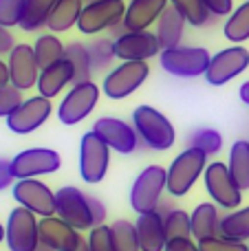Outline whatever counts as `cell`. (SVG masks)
<instances>
[{
    "label": "cell",
    "mask_w": 249,
    "mask_h": 251,
    "mask_svg": "<svg viewBox=\"0 0 249 251\" xmlns=\"http://www.w3.org/2000/svg\"><path fill=\"white\" fill-rule=\"evenodd\" d=\"M247 245H249V243H247Z\"/></svg>",
    "instance_id": "52"
},
{
    "label": "cell",
    "mask_w": 249,
    "mask_h": 251,
    "mask_svg": "<svg viewBox=\"0 0 249 251\" xmlns=\"http://www.w3.org/2000/svg\"><path fill=\"white\" fill-rule=\"evenodd\" d=\"M75 84V71L71 66V62L60 60V62H53V64L44 66L40 71V77H38V95L47 97V100H53L57 97L66 86H73Z\"/></svg>",
    "instance_id": "21"
},
{
    "label": "cell",
    "mask_w": 249,
    "mask_h": 251,
    "mask_svg": "<svg viewBox=\"0 0 249 251\" xmlns=\"http://www.w3.org/2000/svg\"><path fill=\"white\" fill-rule=\"evenodd\" d=\"M168 4H170V0H130L126 7L124 25L130 33L148 31L150 26L159 22Z\"/></svg>",
    "instance_id": "20"
},
{
    "label": "cell",
    "mask_w": 249,
    "mask_h": 251,
    "mask_svg": "<svg viewBox=\"0 0 249 251\" xmlns=\"http://www.w3.org/2000/svg\"><path fill=\"white\" fill-rule=\"evenodd\" d=\"M205 4L214 18L229 16L234 11V0H205Z\"/></svg>",
    "instance_id": "41"
},
{
    "label": "cell",
    "mask_w": 249,
    "mask_h": 251,
    "mask_svg": "<svg viewBox=\"0 0 249 251\" xmlns=\"http://www.w3.org/2000/svg\"><path fill=\"white\" fill-rule=\"evenodd\" d=\"M51 113H53L51 100H47L42 95L29 97L7 117V128L13 134H31L40 126H44V122L51 117Z\"/></svg>",
    "instance_id": "15"
},
{
    "label": "cell",
    "mask_w": 249,
    "mask_h": 251,
    "mask_svg": "<svg viewBox=\"0 0 249 251\" xmlns=\"http://www.w3.org/2000/svg\"><path fill=\"white\" fill-rule=\"evenodd\" d=\"M170 4L185 18L188 25L197 26V29L207 26L212 20H214V16L210 13L205 0H170Z\"/></svg>",
    "instance_id": "32"
},
{
    "label": "cell",
    "mask_w": 249,
    "mask_h": 251,
    "mask_svg": "<svg viewBox=\"0 0 249 251\" xmlns=\"http://www.w3.org/2000/svg\"><path fill=\"white\" fill-rule=\"evenodd\" d=\"M207 168V154L197 148H185L168 168V194L181 199L185 196Z\"/></svg>",
    "instance_id": "4"
},
{
    "label": "cell",
    "mask_w": 249,
    "mask_h": 251,
    "mask_svg": "<svg viewBox=\"0 0 249 251\" xmlns=\"http://www.w3.org/2000/svg\"><path fill=\"white\" fill-rule=\"evenodd\" d=\"M13 183H16V176H13V170H11V161L0 159V192L13 187Z\"/></svg>",
    "instance_id": "43"
},
{
    "label": "cell",
    "mask_w": 249,
    "mask_h": 251,
    "mask_svg": "<svg viewBox=\"0 0 249 251\" xmlns=\"http://www.w3.org/2000/svg\"><path fill=\"white\" fill-rule=\"evenodd\" d=\"M166 223V236L168 240L172 238H192V221H190V214L185 209L174 207L170 214L163 216Z\"/></svg>",
    "instance_id": "36"
},
{
    "label": "cell",
    "mask_w": 249,
    "mask_h": 251,
    "mask_svg": "<svg viewBox=\"0 0 249 251\" xmlns=\"http://www.w3.org/2000/svg\"><path fill=\"white\" fill-rule=\"evenodd\" d=\"M16 47V40H13V33L7 29V26L0 25V57L2 55H9Z\"/></svg>",
    "instance_id": "44"
},
{
    "label": "cell",
    "mask_w": 249,
    "mask_h": 251,
    "mask_svg": "<svg viewBox=\"0 0 249 251\" xmlns=\"http://www.w3.org/2000/svg\"><path fill=\"white\" fill-rule=\"evenodd\" d=\"M148 62H119L106 73L101 91L108 100H124V97L132 95L148 79Z\"/></svg>",
    "instance_id": "10"
},
{
    "label": "cell",
    "mask_w": 249,
    "mask_h": 251,
    "mask_svg": "<svg viewBox=\"0 0 249 251\" xmlns=\"http://www.w3.org/2000/svg\"><path fill=\"white\" fill-rule=\"evenodd\" d=\"M110 168V148L97 132L88 130L79 141V176L88 185H97L106 178Z\"/></svg>",
    "instance_id": "6"
},
{
    "label": "cell",
    "mask_w": 249,
    "mask_h": 251,
    "mask_svg": "<svg viewBox=\"0 0 249 251\" xmlns=\"http://www.w3.org/2000/svg\"><path fill=\"white\" fill-rule=\"evenodd\" d=\"M25 4L26 0H0V25L7 26V29L20 26Z\"/></svg>",
    "instance_id": "38"
},
{
    "label": "cell",
    "mask_w": 249,
    "mask_h": 251,
    "mask_svg": "<svg viewBox=\"0 0 249 251\" xmlns=\"http://www.w3.org/2000/svg\"><path fill=\"white\" fill-rule=\"evenodd\" d=\"M110 231H113V240L117 251H141L139 238H137V227L132 221L119 218V221H115L110 225Z\"/></svg>",
    "instance_id": "34"
},
{
    "label": "cell",
    "mask_w": 249,
    "mask_h": 251,
    "mask_svg": "<svg viewBox=\"0 0 249 251\" xmlns=\"http://www.w3.org/2000/svg\"><path fill=\"white\" fill-rule=\"evenodd\" d=\"M212 62V55L207 49L203 47H170L163 49L159 55V64L166 73L174 75V77L192 79V77H205V71Z\"/></svg>",
    "instance_id": "3"
},
{
    "label": "cell",
    "mask_w": 249,
    "mask_h": 251,
    "mask_svg": "<svg viewBox=\"0 0 249 251\" xmlns=\"http://www.w3.org/2000/svg\"><path fill=\"white\" fill-rule=\"evenodd\" d=\"M163 251H201V247L194 238H172L166 243Z\"/></svg>",
    "instance_id": "42"
},
{
    "label": "cell",
    "mask_w": 249,
    "mask_h": 251,
    "mask_svg": "<svg viewBox=\"0 0 249 251\" xmlns=\"http://www.w3.org/2000/svg\"><path fill=\"white\" fill-rule=\"evenodd\" d=\"M11 84V75H9V64L0 57V86H9Z\"/></svg>",
    "instance_id": "46"
},
{
    "label": "cell",
    "mask_w": 249,
    "mask_h": 251,
    "mask_svg": "<svg viewBox=\"0 0 249 251\" xmlns=\"http://www.w3.org/2000/svg\"><path fill=\"white\" fill-rule=\"evenodd\" d=\"M64 57L71 62V66H73V71H75V84L91 79L93 64H91V55H88L86 44L69 42L66 44V49H64Z\"/></svg>",
    "instance_id": "33"
},
{
    "label": "cell",
    "mask_w": 249,
    "mask_h": 251,
    "mask_svg": "<svg viewBox=\"0 0 249 251\" xmlns=\"http://www.w3.org/2000/svg\"><path fill=\"white\" fill-rule=\"evenodd\" d=\"M128 4L124 0H97V2L84 4V11L79 16L77 29L84 35H97L110 31L115 25L124 20Z\"/></svg>",
    "instance_id": "11"
},
{
    "label": "cell",
    "mask_w": 249,
    "mask_h": 251,
    "mask_svg": "<svg viewBox=\"0 0 249 251\" xmlns=\"http://www.w3.org/2000/svg\"><path fill=\"white\" fill-rule=\"evenodd\" d=\"M203 183H205V192L210 194L212 203L219 205L221 209L234 212V209L241 207L243 190L236 185L227 163H223V161L207 163L205 172H203Z\"/></svg>",
    "instance_id": "5"
},
{
    "label": "cell",
    "mask_w": 249,
    "mask_h": 251,
    "mask_svg": "<svg viewBox=\"0 0 249 251\" xmlns=\"http://www.w3.org/2000/svg\"><path fill=\"white\" fill-rule=\"evenodd\" d=\"M91 209H93V216H95V227L97 225H104V221H106L104 203H101L100 199H95V196H91Z\"/></svg>",
    "instance_id": "45"
},
{
    "label": "cell",
    "mask_w": 249,
    "mask_h": 251,
    "mask_svg": "<svg viewBox=\"0 0 249 251\" xmlns=\"http://www.w3.org/2000/svg\"><path fill=\"white\" fill-rule=\"evenodd\" d=\"M86 238L60 216L40 218V243L51 251H75Z\"/></svg>",
    "instance_id": "19"
},
{
    "label": "cell",
    "mask_w": 249,
    "mask_h": 251,
    "mask_svg": "<svg viewBox=\"0 0 249 251\" xmlns=\"http://www.w3.org/2000/svg\"><path fill=\"white\" fill-rule=\"evenodd\" d=\"M223 35L234 44H243L249 40V2H243L227 16Z\"/></svg>",
    "instance_id": "30"
},
{
    "label": "cell",
    "mask_w": 249,
    "mask_h": 251,
    "mask_svg": "<svg viewBox=\"0 0 249 251\" xmlns=\"http://www.w3.org/2000/svg\"><path fill=\"white\" fill-rule=\"evenodd\" d=\"M88 251H117L113 240V231H110V225H97L88 231Z\"/></svg>",
    "instance_id": "37"
},
{
    "label": "cell",
    "mask_w": 249,
    "mask_h": 251,
    "mask_svg": "<svg viewBox=\"0 0 249 251\" xmlns=\"http://www.w3.org/2000/svg\"><path fill=\"white\" fill-rule=\"evenodd\" d=\"M219 205L214 203H199L194 207V212L190 214L192 221V238L203 240V238H212L219 236V227H221V214H219Z\"/></svg>",
    "instance_id": "24"
},
{
    "label": "cell",
    "mask_w": 249,
    "mask_h": 251,
    "mask_svg": "<svg viewBox=\"0 0 249 251\" xmlns=\"http://www.w3.org/2000/svg\"><path fill=\"white\" fill-rule=\"evenodd\" d=\"M117 60L122 62H148L159 57L163 51L157 33L152 31H139V33H126L115 40Z\"/></svg>",
    "instance_id": "18"
},
{
    "label": "cell",
    "mask_w": 249,
    "mask_h": 251,
    "mask_svg": "<svg viewBox=\"0 0 249 251\" xmlns=\"http://www.w3.org/2000/svg\"><path fill=\"white\" fill-rule=\"evenodd\" d=\"M84 0H57V4L53 7L51 16H49L47 29L49 33H66L69 29L77 26L79 16L84 11Z\"/></svg>",
    "instance_id": "23"
},
{
    "label": "cell",
    "mask_w": 249,
    "mask_h": 251,
    "mask_svg": "<svg viewBox=\"0 0 249 251\" xmlns=\"http://www.w3.org/2000/svg\"><path fill=\"white\" fill-rule=\"evenodd\" d=\"M75 251H88V243H86V240H84V243H82V245H79V247H77V249H75Z\"/></svg>",
    "instance_id": "49"
},
{
    "label": "cell",
    "mask_w": 249,
    "mask_h": 251,
    "mask_svg": "<svg viewBox=\"0 0 249 251\" xmlns=\"http://www.w3.org/2000/svg\"><path fill=\"white\" fill-rule=\"evenodd\" d=\"M137 227V238H139L141 251H163L168 243L166 236V223H163V214L159 209L148 214H139L135 221Z\"/></svg>",
    "instance_id": "22"
},
{
    "label": "cell",
    "mask_w": 249,
    "mask_h": 251,
    "mask_svg": "<svg viewBox=\"0 0 249 251\" xmlns=\"http://www.w3.org/2000/svg\"><path fill=\"white\" fill-rule=\"evenodd\" d=\"M93 132L100 134L106 141V146L119 154H132L141 141L135 126L119 117H100L93 124Z\"/></svg>",
    "instance_id": "17"
},
{
    "label": "cell",
    "mask_w": 249,
    "mask_h": 251,
    "mask_svg": "<svg viewBox=\"0 0 249 251\" xmlns=\"http://www.w3.org/2000/svg\"><path fill=\"white\" fill-rule=\"evenodd\" d=\"M163 192H168V170L161 165H148L137 174L130 187V207L137 216L154 212L163 201Z\"/></svg>",
    "instance_id": "2"
},
{
    "label": "cell",
    "mask_w": 249,
    "mask_h": 251,
    "mask_svg": "<svg viewBox=\"0 0 249 251\" xmlns=\"http://www.w3.org/2000/svg\"><path fill=\"white\" fill-rule=\"evenodd\" d=\"M7 64H9V75H11V86L20 88L22 93L38 86V77L42 69L38 64L33 44L18 42L13 47V51L9 53Z\"/></svg>",
    "instance_id": "16"
},
{
    "label": "cell",
    "mask_w": 249,
    "mask_h": 251,
    "mask_svg": "<svg viewBox=\"0 0 249 251\" xmlns=\"http://www.w3.org/2000/svg\"><path fill=\"white\" fill-rule=\"evenodd\" d=\"M13 201L20 207L33 212L38 218H47V216H55V192L42 183L40 178H22L16 181L11 187Z\"/></svg>",
    "instance_id": "14"
},
{
    "label": "cell",
    "mask_w": 249,
    "mask_h": 251,
    "mask_svg": "<svg viewBox=\"0 0 249 251\" xmlns=\"http://www.w3.org/2000/svg\"><path fill=\"white\" fill-rule=\"evenodd\" d=\"M238 97H241V101L245 106H249V79L247 82L241 84V88H238Z\"/></svg>",
    "instance_id": "47"
},
{
    "label": "cell",
    "mask_w": 249,
    "mask_h": 251,
    "mask_svg": "<svg viewBox=\"0 0 249 251\" xmlns=\"http://www.w3.org/2000/svg\"><path fill=\"white\" fill-rule=\"evenodd\" d=\"M97 101H100V86L93 79L77 82L62 97L57 106V119L64 126H77L95 110Z\"/></svg>",
    "instance_id": "8"
},
{
    "label": "cell",
    "mask_w": 249,
    "mask_h": 251,
    "mask_svg": "<svg viewBox=\"0 0 249 251\" xmlns=\"http://www.w3.org/2000/svg\"><path fill=\"white\" fill-rule=\"evenodd\" d=\"M64 49H66V44L62 42L55 33L38 35V38H35V44H33V51H35V57H38L40 69L53 64V62L64 60Z\"/></svg>",
    "instance_id": "29"
},
{
    "label": "cell",
    "mask_w": 249,
    "mask_h": 251,
    "mask_svg": "<svg viewBox=\"0 0 249 251\" xmlns=\"http://www.w3.org/2000/svg\"><path fill=\"white\" fill-rule=\"evenodd\" d=\"M219 234L225 236V238L247 243L249 240V205L247 207H238V209H234V212H227L225 216H221Z\"/></svg>",
    "instance_id": "28"
},
{
    "label": "cell",
    "mask_w": 249,
    "mask_h": 251,
    "mask_svg": "<svg viewBox=\"0 0 249 251\" xmlns=\"http://www.w3.org/2000/svg\"><path fill=\"white\" fill-rule=\"evenodd\" d=\"M84 2H86V4H88V2H97V0H84Z\"/></svg>",
    "instance_id": "50"
},
{
    "label": "cell",
    "mask_w": 249,
    "mask_h": 251,
    "mask_svg": "<svg viewBox=\"0 0 249 251\" xmlns=\"http://www.w3.org/2000/svg\"><path fill=\"white\" fill-rule=\"evenodd\" d=\"M188 148H197V150L205 152L207 156H214L223 148V137L219 130L214 128H197L188 139Z\"/></svg>",
    "instance_id": "35"
},
{
    "label": "cell",
    "mask_w": 249,
    "mask_h": 251,
    "mask_svg": "<svg viewBox=\"0 0 249 251\" xmlns=\"http://www.w3.org/2000/svg\"><path fill=\"white\" fill-rule=\"evenodd\" d=\"M229 172L243 192L249 190V139H236L229 148Z\"/></svg>",
    "instance_id": "26"
},
{
    "label": "cell",
    "mask_w": 249,
    "mask_h": 251,
    "mask_svg": "<svg viewBox=\"0 0 249 251\" xmlns=\"http://www.w3.org/2000/svg\"><path fill=\"white\" fill-rule=\"evenodd\" d=\"M243 2H249V0H243Z\"/></svg>",
    "instance_id": "51"
},
{
    "label": "cell",
    "mask_w": 249,
    "mask_h": 251,
    "mask_svg": "<svg viewBox=\"0 0 249 251\" xmlns=\"http://www.w3.org/2000/svg\"><path fill=\"white\" fill-rule=\"evenodd\" d=\"M132 126H135L141 143L150 150H170L176 141V130L172 122L152 106H137L132 113Z\"/></svg>",
    "instance_id": "1"
},
{
    "label": "cell",
    "mask_w": 249,
    "mask_h": 251,
    "mask_svg": "<svg viewBox=\"0 0 249 251\" xmlns=\"http://www.w3.org/2000/svg\"><path fill=\"white\" fill-rule=\"evenodd\" d=\"M22 91L16 86H0V117L7 119L9 115L13 113V110L18 108V106L22 104Z\"/></svg>",
    "instance_id": "40"
},
{
    "label": "cell",
    "mask_w": 249,
    "mask_h": 251,
    "mask_svg": "<svg viewBox=\"0 0 249 251\" xmlns=\"http://www.w3.org/2000/svg\"><path fill=\"white\" fill-rule=\"evenodd\" d=\"M55 216L66 221L77 231H91L95 227V216L91 209V196L84 194L79 187L64 185L55 192Z\"/></svg>",
    "instance_id": "7"
},
{
    "label": "cell",
    "mask_w": 249,
    "mask_h": 251,
    "mask_svg": "<svg viewBox=\"0 0 249 251\" xmlns=\"http://www.w3.org/2000/svg\"><path fill=\"white\" fill-rule=\"evenodd\" d=\"M4 236H7V229H4V225L0 223V243H4Z\"/></svg>",
    "instance_id": "48"
},
{
    "label": "cell",
    "mask_w": 249,
    "mask_h": 251,
    "mask_svg": "<svg viewBox=\"0 0 249 251\" xmlns=\"http://www.w3.org/2000/svg\"><path fill=\"white\" fill-rule=\"evenodd\" d=\"M185 18L181 16L179 11H176L172 4H168L166 11L161 13V18H159L157 22V38L159 42H161L163 49H170V47H179L181 40H183V33H185Z\"/></svg>",
    "instance_id": "25"
},
{
    "label": "cell",
    "mask_w": 249,
    "mask_h": 251,
    "mask_svg": "<svg viewBox=\"0 0 249 251\" xmlns=\"http://www.w3.org/2000/svg\"><path fill=\"white\" fill-rule=\"evenodd\" d=\"M86 47H88V55H91L93 71H106L113 66L115 60H117L115 40L110 38V35H100V38L91 40Z\"/></svg>",
    "instance_id": "31"
},
{
    "label": "cell",
    "mask_w": 249,
    "mask_h": 251,
    "mask_svg": "<svg viewBox=\"0 0 249 251\" xmlns=\"http://www.w3.org/2000/svg\"><path fill=\"white\" fill-rule=\"evenodd\" d=\"M62 168V156L53 148H26L11 159V170L16 181L38 178L44 174H53Z\"/></svg>",
    "instance_id": "13"
},
{
    "label": "cell",
    "mask_w": 249,
    "mask_h": 251,
    "mask_svg": "<svg viewBox=\"0 0 249 251\" xmlns=\"http://www.w3.org/2000/svg\"><path fill=\"white\" fill-rule=\"evenodd\" d=\"M249 66V51L243 44H232L212 55V62L205 71V79L210 86H225L227 82L243 75Z\"/></svg>",
    "instance_id": "12"
},
{
    "label": "cell",
    "mask_w": 249,
    "mask_h": 251,
    "mask_svg": "<svg viewBox=\"0 0 249 251\" xmlns=\"http://www.w3.org/2000/svg\"><path fill=\"white\" fill-rule=\"evenodd\" d=\"M199 247H201V251H249L247 243L225 238V236H221V234L219 236H212V238L199 240Z\"/></svg>",
    "instance_id": "39"
},
{
    "label": "cell",
    "mask_w": 249,
    "mask_h": 251,
    "mask_svg": "<svg viewBox=\"0 0 249 251\" xmlns=\"http://www.w3.org/2000/svg\"><path fill=\"white\" fill-rule=\"evenodd\" d=\"M55 4L57 0H26L25 13H22V20H20V29L26 31V33H35V31L44 29Z\"/></svg>",
    "instance_id": "27"
},
{
    "label": "cell",
    "mask_w": 249,
    "mask_h": 251,
    "mask_svg": "<svg viewBox=\"0 0 249 251\" xmlns=\"http://www.w3.org/2000/svg\"><path fill=\"white\" fill-rule=\"evenodd\" d=\"M4 229H7L4 243H7L9 251H38V247L42 245L38 216L20 205L9 212Z\"/></svg>",
    "instance_id": "9"
}]
</instances>
